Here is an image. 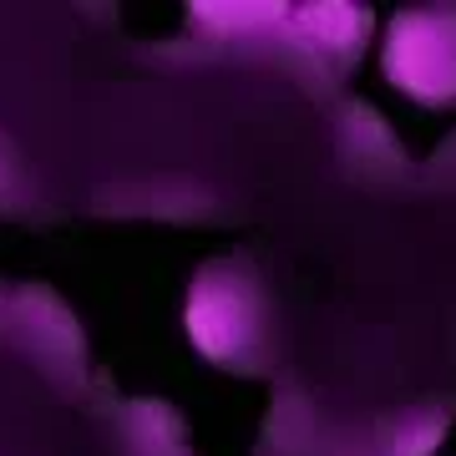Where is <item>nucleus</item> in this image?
<instances>
[{"label":"nucleus","instance_id":"2","mask_svg":"<svg viewBox=\"0 0 456 456\" xmlns=\"http://www.w3.org/2000/svg\"><path fill=\"white\" fill-rule=\"evenodd\" d=\"M380 66L406 97L426 107L456 102V11L426 5V11H401L391 20Z\"/></svg>","mask_w":456,"mask_h":456},{"label":"nucleus","instance_id":"1","mask_svg":"<svg viewBox=\"0 0 456 456\" xmlns=\"http://www.w3.org/2000/svg\"><path fill=\"white\" fill-rule=\"evenodd\" d=\"M188 335L213 365L239 375L269 370L274 355V310L259 274L239 259L198 269L188 289Z\"/></svg>","mask_w":456,"mask_h":456},{"label":"nucleus","instance_id":"4","mask_svg":"<svg viewBox=\"0 0 456 456\" xmlns=\"http://www.w3.org/2000/svg\"><path fill=\"white\" fill-rule=\"evenodd\" d=\"M193 16H203L213 31H269L289 11L284 5H193Z\"/></svg>","mask_w":456,"mask_h":456},{"label":"nucleus","instance_id":"5","mask_svg":"<svg viewBox=\"0 0 456 456\" xmlns=\"http://www.w3.org/2000/svg\"><path fill=\"white\" fill-rule=\"evenodd\" d=\"M5 167H11V152H5V142H0V198H11V183H5Z\"/></svg>","mask_w":456,"mask_h":456},{"label":"nucleus","instance_id":"3","mask_svg":"<svg viewBox=\"0 0 456 456\" xmlns=\"http://www.w3.org/2000/svg\"><path fill=\"white\" fill-rule=\"evenodd\" d=\"M294 36L320 61H340V71H345L360 56V46H365L370 20L355 5H305V11H294Z\"/></svg>","mask_w":456,"mask_h":456}]
</instances>
